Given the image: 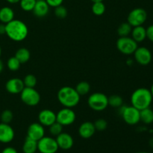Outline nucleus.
I'll list each match as a JSON object with an SVG mask.
<instances>
[{"instance_id":"f257e3e1","label":"nucleus","mask_w":153,"mask_h":153,"mask_svg":"<svg viewBox=\"0 0 153 153\" xmlns=\"http://www.w3.org/2000/svg\"><path fill=\"white\" fill-rule=\"evenodd\" d=\"M5 34L13 41H22L28 37V26L22 21L13 19L5 24Z\"/></svg>"},{"instance_id":"f03ea898","label":"nucleus","mask_w":153,"mask_h":153,"mask_svg":"<svg viewBox=\"0 0 153 153\" xmlns=\"http://www.w3.org/2000/svg\"><path fill=\"white\" fill-rule=\"evenodd\" d=\"M152 97L149 89L140 88L136 89L131 96V105L139 111L150 107L152 102Z\"/></svg>"},{"instance_id":"7ed1b4c3","label":"nucleus","mask_w":153,"mask_h":153,"mask_svg":"<svg viewBox=\"0 0 153 153\" xmlns=\"http://www.w3.org/2000/svg\"><path fill=\"white\" fill-rule=\"evenodd\" d=\"M58 100L59 102L65 108L76 107L80 101V96L76 89L70 86H64L58 91Z\"/></svg>"},{"instance_id":"20e7f679","label":"nucleus","mask_w":153,"mask_h":153,"mask_svg":"<svg viewBox=\"0 0 153 153\" xmlns=\"http://www.w3.org/2000/svg\"><path fill=\"white\" fill-rule=\"evenodd\" d=\"M120 114L126 123L130 126H134L140 121V111L131 105H123L119 108Z\"/></svg>"},{"instance_id":"39448f33","label":"nucleus","mask_w":153,"mask_h":153,"mask_svg":"<svg viewBox=\"0 0 153 153\" xmlns=\"http://www.w3.org/2000/svg\"><path fill=\"white\" fill-rule=\"evenodd\" d=\"M89 107L95 111H102L108 106V97L103 93H94L88 100Z\"/></svg>"},{"instance_id":"423d86ee","label":"nucleus","mask_w":153,"mask_h":153,"mask_svg":"<svg viewBox=\"0 0 153 153\" xmlns=\"http://www.w3.org/2000/svg\"><path fill=\"white\" fill-rule=\"evenodd\" d=\"M117 48L122 54L126 55H130L134 54L137 48L138 47L137 43L132 37L129 36L126 37H120L117 40Z\"/></svg>"},{"instance_id":"0eeeda50","label":"nucleus","mask_w":153,"mask_h":153,"mask_svg":"<svg viewBox=\"0 0 153 153\" xmlns=\"http://www.w3.org/2000/svg\"><path fill=\"white\" fill-rule=\"evenodd\" d=\"M19 94L22 102L28 106H36L40 102V94L34 88L25 87Z\"/></svg>"},{"instance_id":"6e6552de","label":"nucleus","mask_w":153,"mask_h":153,"mask_svg":"<svg viewBox=\"0 0 153 153\" xmlns=\"http://www.w3.org/2000/svg\"><path fill=\"white\" fill-rule=\"evenodd\" d=\"M147 19V13L141 7H136L130 11L127 17V22L132 27L143 25Z\"/></svg>"},{"instance_id":"1a4fd4ad","label":"nucleus","mask_w":153,"mask_h":153,"mask_svg":"<svg viewBox=\"0 0 153 153\" xmlns=\"http://www.w3.org/2000/svg\"><path fill=\"white\" fill-rule=\"evenodd\" d=\"M58 149L56 140L52 137L44 136L37 141V150L40 153H56Z\"/></svg>"},{"instance_id":"9d476101","label":"nucleus","mask_w":153,"mask_h":153,"mask_svg":"<svg viewBox=\"0 0 153 153\" xmlns=\"http://www.w3.org/2000/svg\"><path fill=\"white\" fill-rule=\"evenodd\" d=\"M76 113L70 108L64 107L56 114V121L63 126L72 125L76 121Z\"/></svg>"},{"instance_id":"9b49d317","label":"nucleus","mask_w":153,"mask_h":153,"mask_svg":"<svg viewBox=\"0 0 153 153\" xmlns=\"http://www.w3.org/2000/svg\"><path fill=\"white\" fill-rule=\"evenodd\" d=\"M133 55H134L136 62L142 66L148 65L152 61V52L148 48L145 46L137 47Z\"/></svg>"},{"instance_id":"f8f14e48","label":"nucleus","mask_w":153,"mask_h":153,"mask_svg":"<svg viewBox=\"0 0 153 153\" xmlns=\"http://www.w3.org/2000/svg\"><path fill=\"white\" fill-rule=\"evenodd\" d=\"M27 136L33 140L38 141L45 136L44 126L40 123H33L27 129Z\"/></svg>"},{"instance_id":"ddd939ff","label":"nucleus","mask_w":153,"mask_h":153,"mask_svg":"<svg viewBox=\"0 0 153 153\" xmlns=\"http://www.w3.org/2000/svg\"><path fill=\"white\" fill-rule=\"evenodd\" d=\"M14 130L9 124L0 123V142L2 143H8L14 138Z\"/></svg>"},{"instance_id":"4468645a","label":"nucleus","mask_w":153,"mask_h":153,"mask_svg":"<svg viewBox=\"0 0 153 153\" xmlns=\"http://www.w3.org/2000/svg\"><path fill=\"white\" fill-rule=\"evenodd\" d=\"M38 121L43 126H50L56 122V114L49 109L42 110L38 114Z\"/></svg>"},{"instance_id":"2eb2a0df","label":"nucleus","mask_w":153,"mask_h":153,"mask_svg":"<svg viewBox=\"0 0 153 153\" xmlns=\"http://www.w3.org/2000/svg\"><path fill=\"white\" fill-rule=\"evenodd\" d=\"M25 88L23 80L19 78H13L6 82L5 89L11 94H18L22 92Z\"/></svg>"},{"instance_id":"dca6fc26","label":"nucleus","mask_w":153,"mask_h":153,"mask_svg":"<svg viewBox=\"0 0 153 153\" xmlns=\"http://www.w3.org/2000/svg\"><path fill=\"white\" fill-rule=\"evenodd\" d=\"M56 141L58 147L64 150H68L73 147L74 144V140L73 137L70 134L66 132H61L56 137Z\"/></svg>"},{"instance_id":"f3484780","label":"nucleus","mask_w":153,"mask_h":153,"mask_svg":"<svg viewBox=\"0 0 153 153\" xmlns=\"http://www.w3.org/2000/svg\"><path fill=\"white\" fill-rule=\"evenodd\" d=\"M96 132V128L94 123L86 121L82 123L79 128V134L84 139H89L94 136Z\"/></svg>"},{"instance_id":"a211bd4d","label":"nucleus","mask_w":153,"mask_h":153,"mask_svg":"<svg viewBox=\"0 0 153 153\" xmlns=\"http://www.w3.org/2000/svg\"><path fill=\"white\" fill-rule=\"evenodd\" d=\"M49 7L46 0H37L32 12L37 17L43 18L49 13Z\"/></svg>"},{"instance_id":"6ab92c4d","label":"nucleus","mask_w":153,"mask_h":153,"mask_svg":"<svg viewBox=\"0 0 153 153\" xmlns=\"http://www.w3.org/2000/svg\"><path fill=\"white\" fill-rule=\"evenodd\" d=\"M131 34L133 40H135L137 43H141L146 38V29L143 25L133 27Z\"/></svg>"},{"instance_id":"aec40b11","label":"nucleus","mask_w":153,"mask_h":153,"mask_svg":"<svg viewBox=\"0 0 153 153\" xmlns=\"http://www.w3.org/2000/svg\"><path fill=\"white\" fill-rule=\"evenodd\" d=\"M14 18V12L10 7H3L0 9V22L7 24Z\"/></svg>"},{"instance_id":"412c9836","label":"nucleus","mask_w":153,"mask_h":153,"mask_svg":"<svg viewBox=\"0 0 153 153\" xmlns=\"http://www.w3.org/2000/svg\"><path fill=\"white\" fill-rule=\"evenodd\" d=\"M37 151V141L30 138L28 136L22 145L23 153H34Z\"/></svg>"},{"instance_id":"4be33fe9","label":"nucleus","mask_w":153,"mask_h":153,"mask_svg":"<svg viewBox=\"0 0 153 153\" xmlns=\"http://www.w3.org/2000/svg\"><path fill=\"white\" fill-rule=\"evenodd\" d=\"M140 119L142 123L149 125L153 123V110L149 108L140 111Z\"/></svg>"},{"instance_id":"5701e85b","label":"nucleus","mask_w":153,"mask_h":153,"mask_svg":"<svg viewBox=\"0 0 153 153\" xmlns=\"http://www.w3.org/2000/svg\"><path fill=\"white\" fill-rule=\"evenodd\" d=\"M14 56L19 60V61L22 64H25V63L28 62L29 61L31 53H30L29 50L26 48H20V49L16 51Z\"/></svg>"},{"instance_id":"b1692460","label":"nucleus","mask_w":153,"mask_h":153,"mask_svg":"<svg viewBox=\"0 0 153 153\" xmlns=\"http://www.w3.org/2000/svg\"><path fill=\"white\" fill-rule=\"evenodd\" d=\"M75 89L80 97L81 96H85L91 91V85L88 82L82 81V82H80L77 84Z\"/></svg>"},{"instance_id":"393cba45","label":"nucleus","mask_w":153,"mask_h":153,"mask_svg":"<svg viewBox=\"0 0 153 153\" xmlns=\"http://www.w3.org/2000/svg\"><path fill=\"white\" fill-rule=\"evenodd\" d=\"M133 27L128 22H123L119 25L117 28V33L120 37H126L131 32Z\"/></svg>"},{"instance_id":"a878e982","label":"nucleus","mask_w":153,"mask_h":153,"mask_svg":"<svg viewBox=\"0 0 153 153\" xmlns=\"http://www.w3.org/2000/svg\"><path fill=\"white\" fill-rule=\"evenodd\" d=\"M123 105V100L119 95H112L108 97V105L114 108H119Z\"/></svg>"},{"instance_id":"bb28decb","label":"nucleus","mask_w":153,"mask_h":153,"mask_svg":"<svg viewBox=\"0 0 153 153\" xmlns=\"http://www.w3.org/2000/svg\"><path fill=\"white\" fill-rule=\"evenodd\" d=\"M93 13L97 16H101L105 12V5L103 3V1L100 2H94L91 7Z\"/></svg>"},{"instance_id":"cd10ccee","label":"nucleus","mask_w":153,"mask_h":153,"mask_svg":"<svg viewBox=\"0 0 153 153\" xmlns=\"http://www.w3.org/2000/svg\"><path fill=\"white\" fill-rule=\"evenodd\" d=\"M21 63L19 62V60L16 58L15 56L10 57L7 61V67L10 71H17L19 68H20Z\"/></svg>"},{"instance_id":"c85d7f7f","label":"nucleus","mask_w":153,"mask_h":153,"mask_svg":"<svg viewBox=\"0 0 153 153\" xmlns=\"http://www.w3.org/2000/svg\"><path fill=\"white\" fill-rule=\"evenodd\" d=\"M37 0H20L19 6L24 11H32Z\"/></svg>"},{"instance_id":"c756f323","label":"nucleus","mask_w":153,"mask_h":153,"mask_svg":"<svg viewBox=\"0 0 153 153\" xmlns=\"http://www.w3.org/2000/svg\"><path fill=\"white\" fill-rule=\"evenodd\" d=\"M37 78L33 74H28L23 79V83L26 88H34L37 85Z\"/></svg>"},{"instance_id":"7c9ffc66","label":"nucleus","mask_w":153,"mask_h":153,"mask_svg":"<svg viewBox=\"0 0 153 153\" xmlns=\"http://www.w3.org/2000/svg\"><path fill=\"white\" fill-rule=\"evenodd\" d=\"M63 127L64 126H63L62 125H61L59 123H58L56 121V122L54 123L53 124H52L50 126H49V133H50L52 136H55V137H57L58 134H60L61 132H62Z\"/></svg>"},{"instance_id":"2f4dec72","label":"nucleus","mask_w":153,"mask_h":153,"mask_svg":"<svg viewBox=\"0 0 153 153\" xmlns=\"http://www.w3.org/2000/svg\"><path fill=\"white\" fill-rule=\"evenodd\" d=\"M0 118H1V123L9 124L12 120H13V112H12L10 110L3 111L2 113L1 114V117H0Z\"/></svg>"},{"instance_id":"473e14b6","label":"nucleus","mask_w":153,"mask_h":153,"mask_svg":"<svg viewBox=\"0 0 153 153\" xmlns=\"http://www.w3.org/2000/svg\"><path fill=\"white\" fill-rule=\"evenodd\" d=\"M94 126H95L96 131H102L105 130L108 127V122L105 119L100 118L94 122Z\"/></svg>"},{"instance_id":"72a5a7b5","label":"nucleus","mask_w":153,"mask_h":153,"mask_svg":"<svg viewBox=\"0 0 153 153\" xmlns=\"http://www.w3.org/2000/svg\"><path fill=\"white\" fill-rule=\"evenodd\" d=\"M67 13H68V12H67V8L64 6H63L62 4L55 7V15L59 19L66 18L67 16Z\"/></svg>"},{"instance_id":"f704fd0d","label":"nucleus","mask_w":153,"mask_h":153,"mask_svg":"<svg viewBox=\"0 0 153 153\" xmlns=\"http://www.w3.org/2000/svg\"><path fill=\"white\" fill-rule=\"evenodd\" d=\"M47 4H49V7H56L62 4L64 0H46Z\"/></svg>"},{"instance_id":"c9c22d12","label":"nucleus","mask_w":153,"mask_h":153,"mask_svg":"<svg viewBox=\"0 0 153 153\" xmlns=\"http://www.w3.org/2000/svg\"><path fill=\"white\" fill-rule=\"evenodd\" d=\"M146 38L149 39L153 43V25H150L146 28Z\"/></svg>"},{"instance_id":"e433bc0d","label":"nucleus","mask_w":153,"mask_h":153,"mask_svg":"<svg viewBox=\"0 0 153 153\" xmlns=\"http://www.w3.org/2000/svg\"><path fill=\"white\" fill-rule=\"evenodd\" d=\"M1 153H18V152L13 147L8 146V147L4 148V149L1 151Z\"/></svg>"},{"instance_id":"4c0bfd02","label":"nucleus","mask_w":153,"mask_h":153,"mask_svg":"<svg viewBox=\"0 0 153 153\" xmlns=\"http://www.w3.org/2000/svg\"><path fill=\"white\" fill-rule=\"evenodd\" d=\"M5 34V24H0V35Z\"/></svg>"},{"instance_id":"58836bf2","label":"nucleus","mask_w":153,"mask_h":153,"mask_svg":"<svg viewBox=\"0 0 153 153\" xmlns=\"http://www.w3.org/2000/svg\"><path fill=\"white\" fill-rule=\"evenodd\" d=\"M6 1L8 3H10V4H16V3L19 2L20 0H6Z\"/></svg>"},{"instance_id":"ea45409f","label":"nucleus","mask_w":153,"mask_h":153,"mask_svg":"<svg viewBox=\"0 0 153 153\" xmlns=\"http://www.w3.org/2000/svg\"><path fill=\"white\" fill-rule=\"evenodd\" d=\"M3 69H4V64H3L2 61L0 60V73H1V72H2Z\"/></svg>"},{"instance_id":"a19ab883","label":"nucleus","mask_w":153,"mask_h":153,"mask_svg":"<svg viewBox=\"0 0 153 153\" xmlns=\"http://www.w3.org/2000/svg\"><path fill=\"white\" fill-rule=\"evenodd\" d=\"M149 146H150L152 148H153V137H152V138H151L150 140H149Z\"/></svg>"},{"instance_id":"79ce46f5","label":"nucleus","mask_w":153,"mask_h":153,"mask_svg":"<svg viewBox=\"0 0 153 153\" xmlns=\"http://www.w3.org/2000/svg\"><path fill=\"white\" fill-rule=\"evenodd\" d=\"M149 91H150L151 94H152V99H153V84L152 85V86H151V88H150V89H149Z\"/></svg>"},{"instance_id":"37998d69","label":"nucleus","mask_w":153,"mask_h":153,"mask_svg":"<svg viewBox=\"0 0 153 153\" xmlns=\"http://www.w3.org/2000/svg\"><path fill=\"white\" fill-rule=\"evenodd\" d=\"M93 1V3L94 2H100V1H103V0H91Z\"/></svg>"},{"instance_id":"c03bdc74","label":"nucleus","mask_w":153,"mask_h":153,"mask_svg":"<svg viewBox=\"0 0 153 153\" xmlns=\"http://www.w3.org/2000/svg\"><path fill=\"white\" fill-rule=\"evenodd\" d=\"M135 153H149V152H135Z\"/></svg>"},{"instance_id":"a18cd8bd","label":"nucleus","mask_w":153,"mask_h":153,"mask_svg":"<svg viewBox=\"0 0 153 153\" xmlns=\"http://www.w3.org/2000/svg\"><path fill=\"white\" fill-rule=\"evenodd\" d=\"M1 46H0V57H1Z\"/></svg>"},{"instance_id":"49530a36","label":"nucleus","mask_w":153,"mask_h":153,"mask_svg":"<svg viewBox=\"0 0 153 153\" xmlns=\"http://www.w3.org/2000/svg\"><path fill=\"white\" fill-rule=\"evenodd\" d=\"M34 153H38V152H34ZM39 153H40V152H39Z\"/></svg>"}]
</instances>
